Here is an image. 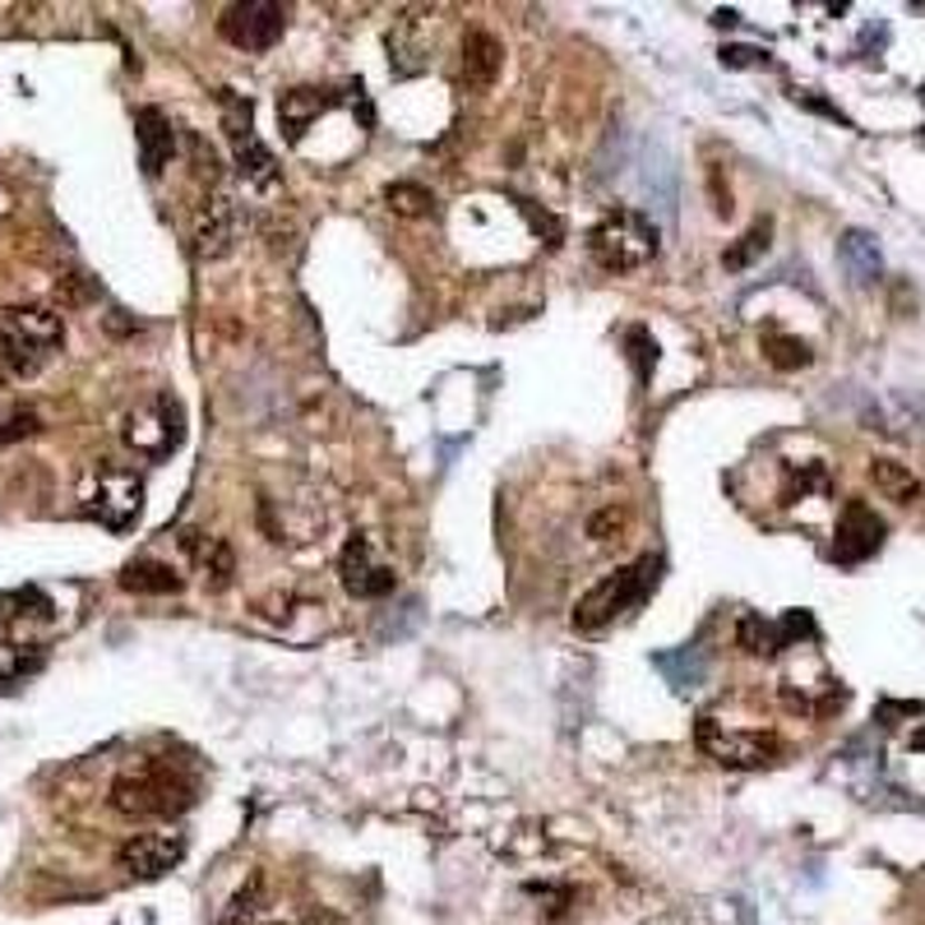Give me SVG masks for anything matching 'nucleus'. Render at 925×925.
<instances>
[{
	"mask_svg": "<svg viewBox=\"0 0 925 925\" xmlns=\"http://www.w3.org/2000/svg\"><path fill=\"white\" fill-rule=\"evenodd\" d=\"M111 810L125 820H172L194 805V777L177 764H144L111 782Z\"/></svg>",
	"mask_w": 925,
	"mask_h": 925,
	"instance_id": "f257e3e1",
	"label": "nucleus"
},
{
	"mask_svg": "<svg viewBox=\"0 0 925 925\" xmlns=\"http://www.w3.org/2000/svg\"><path fill=\"white\" fill-rule=\"evenodd\" d=\"M657 574H662V565H657L653 555H643L639 565H630V570L606 574L597 587H587V593L579 597V606H574V630H583V634L606 630L615 615L634 611L643 597L653 593V587H657Z\"/></svg>",
	"mask_w": 925,
	"mask_h": 925,
	"instance_id": "f03ea898",
	"label": "nucleus"
},
{
	"mask_svg": "<svg viewBox=\"0 0 925 925\" xmlns=\"http://www.w3.org/2000/svg\"><path fill=\"white\" fill-rule=\"evenodd\" d=\"M38 412L33 408H0V450H10V444L38 435Z\"/></svg>",
	"mask_w": 925,
	"mask_h": 925,
	"instance_id": "bb28decb",
	"label": "nucleus"
},
{
	"mask_svg": "<svg viewBox=\"0 0 925 925\" xmlns=\"http://www.w3.org/2000/svg\"><path fill=\"white\" fill-rule=\"evenodd\" d=\"M185 440V412L177 399L158 394L153 403H144L139 412L125 416V444L134 454H149V459H167Z\"/></svg>",
	"mask_w": 925,
	"mask_h": 925,
	"instance_id": "423d86ee",
	"label": "nucleus"
},
{
	"mask_svg": "<svg viewBox=\"0 0 925 925\" xmlns=\"http://www.w3.org/2000/svg\"><path fill=\"white\" fill-rule=\"evenodd\" d=\"M912 750H925V726H921V732H912Z\"/></svg>",
	"mask_w": 925,
	"mask_h": 925,
	"instance_id": "7c9ffc66",
	"label": "nucleus"
},
{
	"mask_svg": "<svg viewBox=\"0 0 925 925\" xmlns=\"http://www.w3.org/2000/svg\"><path fill=\"white\" fill-rule=\"evenodd\" d=\"M260 912H264V875H250L228 898V907L218 912V925H255Z\"/></svg>",
	"mask_w": 925,
	"mask_h": 925,
	"instance_id": "4be33fe9",
	"label": "nucleus"
},
{
	"mask_svg": "<svg viewBox=\"0 0 925 925\" xmlns=\"http://www.w3.org/2000/svg\"><path fill=\"white\" fill-rule=\"evenodd\" d=\"M384 204L394 209L399 218H426L435 209V194L426 185H412V181H394L384 190Z\"/></svg>",
	"mask_w": 925,
	"mask_h": 925,
	"instance_id": "393cba45",
	"label": "nucleus"
},
{
	"mask_svg": "<svg viewBox=\"0 0 925 925\" xmlns=\"http://www.w3.org/2000/svg\"><path fill=\"white\" fill-rule=\"evenodd\" d=\"M329 107V98L320 89H288L283 98H278V125L288 130L292 144H301L305 130H311L320 121V111Z\"/></svg>",
	"mask_w": 925,
	"mask_h": 925,
	"instance_id": "a211bd4d",
	"label": "nucleus"
},
{
	"mask_svg": "<svg viewBox=\"0 0 925 925\" xmlns=\"http://www.w3.org/2000/svg\"><path fill=\"white\" fill-rule=\"evenodd\" d=\"M657 228L639 209H615L606 213L593 232H587V250L606 273H634L648 260H657Z\"/></svg>",
	"mask_w": 925,
	"mask_h": 925,
	"instance_id": "7ed1b4c3",
	"label": "nucleus"
},
{
	"mask_svg": "<svg viewBox=\"0 0 925 925\" xmlns=\"http://www.w3.org/2000/svg\"><path fill=\"white\" fill-rule=\"evenodd\" d=\"M10 380H19V366H14V356H10L6 339H0V389H6Z\"/></svg>",
	"mask_w": 925,
	"mask_h": 925,
	"instance_id": "c756f323",
	"label": "nucleus"
},
{
	"mask_svg": "<svg viewBox=\"0 0 925 925\" xmlns=\"http://www.w3.org/2000/svg\"><path fill=\"white\" fill-rule=\"evenodd\" d=\"M768 237H773V222H768V218H760V222H754V228H750L736 245H726V250H722V264L732 269V273H736V269H750V264L768 250Z\"/></svg>",
	"mask_w": 925,
	"mask_h": 925,
	"instance_id": "b1692460",
	"label": "nucleus"
},
{
	"mask_svg": "<svg viewBox=\"0 0 925 925\" xmlns=\"http://www.w3.org/2000/svg\"><path fill=\"white\" fill-rule=\"evenodd\" d=\"M144 510V482L130 472V467H117V463H98L89 486H83V514H93L98 523L107 527H130Z\"/></svg>",
	"mask_w": 925,
	"mask_h": 925,
	"instance_id": "39448f33",
	"label": "nucleus"
},
{
	"mask_svg": "<svg viewBox=\"0 0 925 925\" xmlns=\"http://www.w3.org/2000/svg\"><path fill=\"white\" fill-rule=\"evenodd\" d=\"M0 339H6L19 375H38L51 352H61L66 343V320L51 311V305H10L0 315Z\"/></svg>",
	"mask_w": 925,
	"mask_h": 925,
	"instance_id": "20e7f679",
	"label": "nucleus"
},
{
	"mask_svg": "<svg viewBox=\"0 0 925 925\" xmlns=\"http://www.w3.org/2000/svg\"><path fill=\"white\" fill-rule=\"evenodd\" d=\"M339 579H343V587H348V597H356V602H375V597H389L394 593V570L384 565V560L375 555V546H371V537H348V546H343V555H339Z\"/></svg>",
	"mask_w": 925,
	"mask_h": 925,
	"instance_id": "9d476101",
	"label": "nucleus"
},
{
	"mask_svg": "<svg viewBox=\"0 0 925 925\" xmlns=\"http://www.w3.org/2000/svg\"><path fill=\"white\" fill-rule=\"evenodd\" d=\"M764 356L777 371H801V366H810L815 352H810V343L792 339V333H764Z\"/></svg>",
	"mask_w": 925,
	"mask_h": 925,
	"instance_id": "a878e982",
	"label": "nucleus"
},
{
	"mask_svg": "<svg viewBox=\"0 0 925 925\" xmlns=\"http://www.w3.org/2000/svg\"><path fill=\"white\" fill-rule=\"evenodd\" d=\"M222 125H228V139H232V153H237V167L250 185H273L278 172H273V153L260 144L255 134V121H250V102L241 98H222Z\"/></svg>",
	"mask_w": 925,
	"mask_h": 925,
	"instance_id": "1a4fd4ad",
	"label": "nucleus"
},
{
	"mask_svg": "<svg viewBox=\"0 0 925 925\" xmlns=\"http://www.w3.org/2000/svg\"><path fill=\"white\" fill-rule=\"evenodd\" d=\"M871 482L888 495V500H898V504H912L921 495V482L912 476V467H903L898 459H875L871 463Z\"/></svg>",
	"mask_w": 925,
	"mask_h": 925,
	"instance_id": "5701e85b",
	"label": "nucleus"
},
{
	"mask_svg": "<svg viewBox=\"0 0 925 925\" xmlns=\"http://www.w3.org/2000/svg\"><path fill=\"white\" fill-rule=\"evenodd\" d=\"M185 856V837L181 833H134L130 843H121L117 865L130 879H162L172 865Z\"/></svg>",
	"mask_w": 925,
	"mask_h": 925,
	"instance_id": "f8f14e48",
	"label": "nucleus"
},
{
	"mask_svg": "<svg viewBox=\"0 0 925 925\" xmlns=\"http://www.w3.org/2000/svg\"><path fill=\"white\" fill-rule=\"evenodd\" d=\"M698 750L722 768H764L782 754V741L764 732H722L717 717H698Z\"/></svg>",
	"mask_w": 925,
	"mask_h": 925,
	"instance_id": "6e6552de",
	"label": "nucleus"
},
{
	"mask_svg": "<svg viewBox=\"0 0 925 925\" xmlns=\"http://www.w3.org/2000/svg\"><path fill=\"white\" fill-rule=\"evenodd\" d=\"M500 70H504V47L491 33H482V28H472L463 38V83L472 93H486L495 89Z\"/></svg>",
	"mask_w": 925,
	"mask_h": 925,
	"instance_id": "2eb2a0df",
	"label": "nucleus"
},
{
	"mask_svg": "<svg viewBox=\"0 0 925 925\" xmlns=\"http://www.w3.org/2000/svg\"><path fill=\"white\" fill-rule=\"evenodd\" d=\"M42 666V648L38 643H23L14 630L0 625V681H19L28 671Z\"/></svg>",
	"mask_w": 925,
	"mask_h": 925,
	"instance_id": "412c9836",
	"label": "nucleus"
},
{
	"mask_svg": "<svg viewBox=\"0 0 925 925\" xmlns=\"http://www.w3.org/2000/svg\"><path fill=\"white\" fill-rule=\"evenodd\" d=\"M736 643L750 657H777L782 648H792L787 634H782V621H764V615H745L736 630Z\"/></svg>",
	"mask_w": 925,
	"mask_h": 925,
	"instance_id": "aec40b11",
	"label": "nucleus"
},
{
	"mask_svg": "<svg viewBox=\"0 0 925 925\" xmlns=\"http://www.w3.org/2000/svg\"><path fill=\"white\" fill-rule=\"evenodd\" d=\"M218 33L241 51H269L288 33V10L273 6V0H237V6L222 10Z\"/></svg>",
	"mask_w": 925,
	"mask_h": 925,
	"instance_id": "0eeeda50",
	"label": "nucleus"
},
{
	"mask_svg": "<svg viewBox=\"0 0 925 925\" xmlns=\"http://www.w3.org/2000/svg\"><path fill=\"white\" fill-rule=\"evenodd\" d=\"M630 348H634V361H639V380H648V371H653V361H657V348H653V339L643 329H630Z\"/></svg>",
	"mask_w": 925,
	"mask_h": 925,
	"instance_id": "c85d7f7f",
	"label": "nucleus"
},
{
	"mask_svg": "<svg viewBox=\"0 0 925 925\" xmlns=\"http://www.w3.org/2000/svg\"><path fill=\"white\" fill-rule=\"evenodd\" d=\"M237 245V204L228 190H209L200 213H194V255L200 260H222Z\"/></svg>",
	"mask_w": 925,
	"mask_h": 925,
	"instance_id": "ddd939ff",
	"label": "nucleus"
},
{
	"mask_svg": "<svg viewBox=\"0 0 925 925\" xmlns=\"http://www.w3.org/2000/svg\"><path fill=\"white\" fill-rule=\"evenodd\" d=\"M837 260H843V269H847V278L856 288H871V283H879V278H884L879 241L871 232H861V228L843 232V241H837Z\"/></svg>",
	"mask_w": 925,
	"mask_h": 925,
	"instance_id": "dca6fc26",
	"label": "nucleus"
},
{
	"mask_svg": "<svg viewBox=\"0 0 925 925\" xmlns=\"http://www.w3.org/2000/svg\"><path fill=\"white\" fill-rule=\"evenodd\" d=\"M134 139H139V162H144L149 177H158L162 167L172 162V153H177V130H172V121H167L158 107H144L134 117Z\"/></svg>",
	"mask_w": 925,
	"mask_h": 925,
	"instance_id": "4468645a",
	"label": "nucleus"
},
{
	"mask_svg": "<svg viewBox=\"0 0 925 925\" xmlns=\"http://www.w3.org/2000/svg\"><path fill=\"white\" fill-rule=\"evenodd\" d=\"M185 551L194 555V565L204 570V579H209V587L213 593H222V587L232 583V574H237V555H232V546L222 542V537H204V532H185Z\"/></svg>",
	"mask_w": 925,
	"mask_h": 925,
	"instance_id": "f3484780",
	"label": "nucleus"
},
{
	"mask_svg": "<svg viewBox=\"0 0 925 925\" xmlns=\"http://www.w3.org/2000/svg\"><path fill=\"white\" fill-rule=\"evenodd\" d=\"M121 587L125 593H149V597H167V593H181V574L162 560H130L121 570Z\"/></svg>",
	"mask_w": 925,
	"mask_h": 925,
	"instance_id": "6ab92c4d",
	"label": "nucleus"
},
{
	"mask_svg": "<svg viewBox=\"0 0 925 925\" xmlns=\"http://www.w3.org/2000/svg\"><path fill=\"white\" fill-rule=\"evenodd\" d=\"M888 537L884 519L871 510L865 500H852L843 519H837V532H833V560L837 565H861V560H871Z\"/></svg>",
	"mask_w": 925,
	"mask_h": 925,
	"instance_id": "9b49d317",
	"label": "nucleus"
},
{
	"mask_svg": "<svg viewBox=\"0 0 925 925\" xmlns=\"http://www.w3.org/2000/svg\"><path fill=\"white\" fill-rule=\"evenodd\" d=\"M625 523H630V514H625V510H615V504H611V510L593 514V523H587V537H593V542H611L615 532H625Z\"/></svg>",
	"mask_w": 925,
	"mask_h": 925,
	"instance_id": "cd10ccee",
	"label": "nucleus"
}]
</instances>
